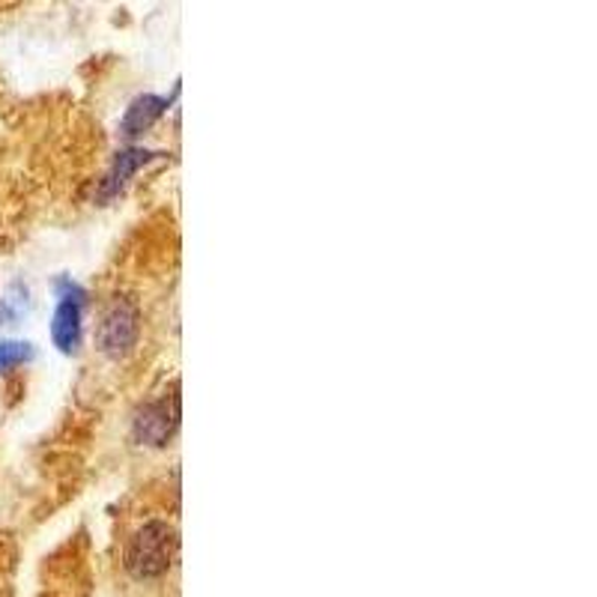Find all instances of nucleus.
Returning <instances> with one entry per match:
<instances>
[{
  "label": "nucleus",
  "instance_id": "20e7f679",
  "mask_svg": "<svg viewBox=\"0 0 597 597\" xmlns=\"http://www.w3.org/2000/svg\"><path fill=\"white\" fill-rule=\"evenodd\" d=\"M81 311L84 302H72V299H60L51 317V341L60 353H79L81 347Z\"/></svg>",
  "mask_w": 597,
  "mask_h": 597
},
{
  "label": "nucleus",
  "instance_id": "39448f33",
  "mask_svg": "<svg viewBox=\"0 0 597 597\" xmlns=\"http://www.w3.org/2000/svg\"><path fill=\"white\" fill-rule=\"evenodd\" d=\"M167 105H171V99H158V96H137L132 105H128L126 117H123V126H120V132L126 137H135L141 135V132H147L153 123H156L162 114L167 111Z\"/></svg>",
  "mask_w": 597,
  "mask_h": 597
},
{
  "label": "nucleus",
  "instance_id": "f257e3e1",
  "mask_svg": "<svg viewBox=\"0 0 597 597\" xmlns=\"http://www.w3.org/2000/svg\"><path fill=\"white\" fill-rule=\"evenodd\" d=\"M177 558V529L162 517H150L128 532L123 544V570L132 583H156L167 577Z\"/></svg>",
  "mask_w": 597,
  "mask_h": 597
},
{
  "label": "nucleus",
  "instance_id": "f03ea898",
  "mask_svg": "<svg viewBox=\"0 0 597 597\" xmlns=\"http://www.w3.org/2000/svg\"><path fill=\"white\" fill-rule=\"evenodd\" d=\"M137 338H141V311H137V305L132 299H111V305L102 311L96 326L99 353L120 362L135 350Z\"/></svg>",
  "mask_w": 597,
  "mask_h": 597
},
{
  "label": "nucleus",
  "instance_id": "0eeeda50",
  "mask_svg": "<svg viewBox=\"0 0 597 597\" xmlns=\"http://www.w3.org/2000/svg\"><path fill=\"white\" fill-rule=\"evenodd\" d=\"M37 356L33 343L28 341H0V371H10V368H21Z\"/></svg>",
  "mask_w": 597,
  "mask_h": 597
},
{
  "label": "nucleus",
  "instance_id": "7ed1b4c3",
  "mask_svg": "<svg viewBox=\"0 0 597 597\" xmlns=\"http://www.w3.org/2000/svg\"><path fill=\"white\" fill-rule=\"evenodd\" d=\"M179 421V401L177 394L171 398H158V401L144 403L135 415V440L144 445H165Z\"/></svg>",
  "mask_w": 597,
  "mask_h": 597
},
{
  "label": "nucleus",
  "instance_id": "423d86ee",
  "mask_svg": "<svg viewBox=\"0 0 597 597\" xmlns=\"http://www.w3.org/2000/svg\"><path fill=\"white\" fill-rule=\"evenodd\" d=\"M150 156H153V153H147V150H123V153H117L114 167L109 171V177L102 179V192H99V197H102V200H111L120 188L126 186L128 177L135 174L137 167L147 165Z\"/></svg>",
  "mask_w": 597,
  "mask_h": 597
}]
</instances>
